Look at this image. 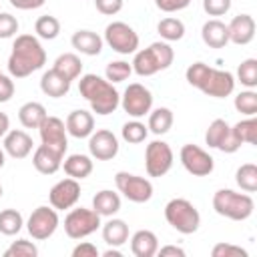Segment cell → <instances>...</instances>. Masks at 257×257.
<instances>
[{
    "mask_svg": "<svg viewBox=\"0 0 257 257\" xmlns=\"http://www.w3.org/2000/svg\"><path fill=\"white\" fill-rule=\"evenodd\" d=\"M0 76H2V72H0Z\"/></svg>",
    "mask_w": 257,
    "mask_h": 257,
    "instance_id": "cell-56",
    "label": "cell"
},
{
    "mask_svg": "<svg viewBox=\"0 0 257 257\" xmlns=\"http://www.w3.org/2000/svg\"><path fill=\"white\" fill-rule=\"evenodd\" d=\"M237 78L243 86L255 88L257 86V60L255 58H245L237 66Z\"/></svg>",
    "mask_w": 257,
    "mask_h": 257,
    "instance_id": "cell-38",
    "label": "cell"
},
{
    "mask_svg": "<svg viewBox=\"0 0 257 257\" xmlns=\"http://www.w3.org/2000/svg\"><path fill=\"white\" fill-rule=\"evenodd\" d=\"M165 219L175 231H179L183 235L195 233L201 225V213L197 211V207L191 201L181 199V197L171 199L165 205Z\"/></svg>",
    "mask_w": 257,
    "mask_h": 257,
    "instance_id": "cell-6",
    "label": "cell"
},
{
    "mask_svg": "<svg viewBox=\"0 0 257 257\" xmlns=\"http://www.w3.org/2000/svg\"><path fill=\"white\" fill-rule=\"evenodd\" d=\"M78 92L82 98L88 100L92 112L100 116L114 112L120 104L118 90L112 86V82H108L98 74H82L78 80Z\"/></svg>",
    "mask_w": 257,
    "mask_h": 257,
    "instance_id": "cell-3",
    "label": "cell"
},
{
    "mask_svg": "<svg viewBox=\"0 0 257 257\" xmlns=\"http://www.w3.org/2000/svg\"><path fill=\"white\" fill-rule=\"evenodd\" d=\"M211 255L213 257H247L249 253L239 247V245H231V243H217L213 249H211Z\"/></svg>",
    "mask_w": 257,
    "mask_h": 257,
    "instance_id": "cell-42",
    "label": "cell"
},
{
    "mask_svg": "<svg viewBox=\"0 0 257 257\" xmlns=\"http://www.w3.org/2000/svg\"><path fill=\"white\" fill-rule=\"evenodd\" d=\"M203 10L209 16H223L231 10V0H203Z\"/></svg>",
    "mask_w": 257,
    "mask_h": 257,
    "instance_id": "cell-44",
    "label": "cell"
},
{
    "mask_svg": "<svg viewBox=\"0 0 257 257\" xmlns=\"http://www.w3.org/2000/svg\"><path fill=\"white\" fill-rule=\"evenodd\" d=\"M22 225H24V219H22L20 211H16V209H4V211H0V233L2 235L12 237V235L20 233Z\"/></svg>",
    "mask_w": 257,
    "mask_h": 257,
    "instance_id": "cell-34",
    "label": "cell"
},
{
    "mask_svg": "<svg viewBox=\"0 0 257 257\" xmlns=\"http://www.w3.org/2000/svg\"><path fill=\"white\" fill-rule=\"evenodd\" d=\"M104 74H106L108 82H122L133 74V66L126 60H112L106 64Z\"/></svg>",
    "mask_w": 257,
    "mask_h": 257,
    "instance_id": "cell-40",
    "label": "cell"
},
{
    "mask_svg": "<svg viewBox=\"0 0 257 257\" xmlns=\"http://www.w3.org/2000/svg\"><path fill=\"white\" fill-rule=\"evenodd\" d=\"M46 64V52L40 40L32 34L16 36L8 58V72L14 78H26Z\"/></svg>",
    "mask_w": 257,
    "mask_h": 257,
    "instance_id": "cell-1",
    "label": "cell"
},
{
    "mask_svg": "<svg viewBox=\"0 0 257 257\" xmlns=\"http://www.w3.org/2000/svg\"><path fill=\"white\" fill-rule=\"evenodd\" d=\"M175 60V50L169 42H153L149 48L137 50L131 62L139 76H153L159 70H167Z\"/></svg>",
    "mask_w": 257,
    "mask_h": 257,
    "instance_id": "cell-4",
    "label": "cell"
},
{
    "mask_svg": "<svg viewBox=\"0 0 257 257\" xmlns=\"http://www.w3.org/2000/svg\"><path fill=\"white\" fill-rule=\"evenodd\" d=\"M120 106H122V110L128 116L141 118V116L151 112V108H153V94L141 82H133V84H128L124 88V92L120 96Z\"/></svg>",
    "mask_w": 257,
    "mask_h": 257,
    "instance_id": "cell-9",
    "label": "cell"
},
{
    "mask_svg": "<svg viewBox=\"0 0 257 257\" xmlns=\"http://www.w3.org/2000/svg\"><path fill=\"white\" fill-rule=\"evenodd\" d=\"M36 255H38V247L28 239H18L4 251V257H36Z\"/></svg>",
    "mask_w": 257,
    "mask_h": 257,
    "instance_id": "cell-41",
    "label": "cell"
},
{
    "mask_svg": "<svg viewBox=\"0 0 257 257\" xmlns=\"http://www.w3.org/2000/svg\"><path fill=\"white\" fill-rule=\"evenodd\" d=\"M38 133H40L42 145H46L48 149H52L64 157V153L68 149V139H66L68 133H66L64 120H60L58 116H46L42 120V124L38 126Z\"/></svg>",
    "mask_w": 257,
    "mask_h": 257,
    "instance_id": "cell-14",
    "label": "cell"
},
{
    "mask_svg": "<svg viewBox=\"0 0 257 257\" xmlns=\"http://www.w3.org/2000/svg\"><path fill=\"white\" fill-rule=\"evenodd\" d=\"M114 185L118 193H122V197H126L133 203H147L153 197V183L145 177L126 171H118L114 175Z\"/></svg>",
    "mask_w": 257,
    "mask_h": 257,
    "instance_id": "cell-8",
    "label": "cell"
},
{
    "mask_svg": "<svg viewBox=\"0 0 257 257\" xmlns=\"http://www.w3.org/2000/svg\"><path fill=\"white\" fill-rule=\"evenodd\" d=\"M56 72H60L66 80H76L78 76H80V72H82V62H80V58L76 56V54H72V52H64V54H60L56 60H54V66H52Z\"/></svg>",
    "mask_w": 257,
    "mask_h": 257,
    "instance_id": "cell-29",
    "label": "cell"
},
{
    "mask_svg": "<svg viewBox=\"0 0 257 257\" xmlns=\"http://www.w3.org/2000/svg\"><path fill=\"white\" fill-rule=\"evenodd\" d=\"M46 108L44 104L36 102V100H30V102H24L20 108H18V120L24 128H38L42 124V120L46 118Z\"/></svg>",
    "mask_w": 257,
    "mask_h": 257,
    "instance_id": "cell-26",
    "label": "cell"
},
{
    "mask_svg": "<svg viewBox=\"0 0 257 257\" xmlns=\"http://www.w3.org/2000/svg\"><path fill=\"white\" fill-rule=\"evenodd\" d=\"M239 149H241V143L237 141V137L233 135V131H229V135H227V137L223 139V143L219 145V151L231 155V153H237Z\"/></svg>",
    "mask_w": 257,
    "mask_h": 257,
    "instance_id": "cell-49",
    "label": "cell"
},
{
    "mask_svg": "<svg viewBox=\"0 0 257 257\" xmlns=\"http://www.w3.org/2000/svg\"><path fill=\"white\" fill-rule=\"evenodd\" d=\"M104 40L118 54H133L139 48V34L126 22H110L104 28Z\"/></svg>",
    "mask_w": 257,
    "mask_h": 257,
    "instance_id": "cell-12",
    "label": "cell"
},
{
    "mask_svg": "<svg viewBox=\"0 0 257 257\" xmlns=\"http://www.w3.org/2000/svg\"><path fill=\"white\" fill-rule=\"evenodd\" d=\"M173 149L165 141H153L145 149V169L149 177H165L173 167Z\"/></svg>",
    "mask_w": 257,
    "mask_h": 257,
    "instance_id": "cell-10",
    "label": "cell"
},
{
    "mask_svg": "<svg viewBox=\"0 0 257 257\" xmlns=\"http://www.w3.org/2000/svg\"><path fill=\"white\" fill-rule=\"evenodd\" d=\"M98 255H100V251L96 249V245H92L88 241H82L72 249V257H98Z\"/></svg>",
    "mask_w": 257,
    "mask_h": 257,
    "instance_id": "cell-47",
    "label": "cell"
},
{
    "mask_svg": "<svg viewBox=\"0 0 257 257\" xmlns=\"http://www.w3.org/2000/svg\"><path fill=\"white\" fill-rule=\"evenodd\" d=\"M100 227V215L94 209H70V213L64 217V233L70 239H84L92 235Z\"/></svg>",
    "mask_w": 257,
    "mask_h": 257,
    "instance_id": "cell-7",
    "label": "cell"
},
{
    "mask_svg": "<svg viewBox=\"0 0 257 257\" xmlns=\"http://www.w3.org/2000/svg\"><path fill=\"white\" fill-rule=\"evenodd\" d=\"M92 209L100 217H112L120 211V197L110 189H102L92 197Z\"/></svg>",
    "mask_w": 257,
    "mask_h": 257,
    "instance_id": "cell-25",
    "label": "cell"
},
{
    "mask_svg": "<svg viewBox=\"0 0 257 257\" xmlns=\"http://www.w3.org/2000/svg\"><path fill=\"white\" fill-rule=\"evenodd\" d=\"M18 32V20L16 16L8 12H0V38H12Z\"/></svg>",
    "mask_w": 257,
    "mask_h": 257,
    "instance_id": "cell-43",
    "label": "cell"
},
{
    "mask_svg": "<svg viewBox=\"0 0 257 257\" xmlns=\"http://www.w3.org/2000/svg\"><path fill=\"white\" fill-rule=\"evenodd\" d=\"M14 96V80L6 74L0 76V102H8Z\"/></svg>",
    "mask_w": 257,
    "mask_h": 257,
    "instance_id": "cell-48",
    "label": "cell"
},
{
    "mask_svg": "<svg viewBox=\"0 0 257 257\" xmlns=\"http://www.w3.org/2000/svg\"><path fill=\"white\" fill-rule=\"evenodd\" d=\"M58 213L54 207H46V205H40L32 211V215L28 217V223H26V229L30 233L32 239L36 241H44L48 237L54 235V231L58 229Z\"/></svg>",
    "mask_w": 257,
    "mask_h": 257,
    "instance_id": "cell-11",
    "label": "cell"
},
{
    "mask_svg": "<svg viewBox=\"0 0 257 257\" xmlns=\"http://www.w3.org/2000/svg\"><path fill=\"white\" fill-rule=\"evenodd\" d=\"M157 249H159V239L149 229H139L131 237V251L135 257H153L157 255Z\"/></svg>",
    "mask_w": 257,
    "mask_h": 257,
    "instance_id": "cell-22",
    "label": "cell"
},
{
    "mask_svg": "<svg viewBox=\"0 0 257 257\" xmlns=\"http://www.w3.org/2000/svg\"><path fill=\"white\" fill-rule=\"evenodd\" d=\"M46 0H10V4L18 10H36L44 4Z\"/></svg>",
    "mask_w": 257,
    "mask_h": 257,
    "instance_id": "cell-50",
    "label": "cell"
},
{
    "mask_svg": "<svg viewBox=\"0 0 257 257\" xmlns=\"http://www.w3.org/2000/svg\"><path fill=\"white\" fill-rule=\"evenodd\" d=\"M213 209L217 215L231 219V221H245L253 215L255 203L251 195L237 193L233 189H219L213 195Z\"/></svg>",
    "mask_w": 257,
    "mask_h": 257,
    "instance_id": "cell-5",
    "label": "cell"
},
{
    "mask_svg": "<svg viewBox=\"0 0 257 257\" xmlns=\"http://www.w3.org/2000/svg\"><path fill=\"white\" fill-rule=\"evenodd\" d=\"M122 4H124V0H94L96 10H98L100 14H104V16H114V14H118V12L122 10Z\"/></svg>",
    "mask_w": 257,
    "mask_h": 257,
    "instance_id": "cell-45",
    "label": "cell"
},
{
    "mask_svg": "<svg viewBox=\"0 0 257 257\" xmlns=\"http://www.w3.org/2000/svg\"><path fill=\"white\" fill-rule=\"evenodd\" d=\"M66 133L74 139H86L92 135L94 131V116L84 110V108H78V110H72L68 116H66Z\"/></svg>",
    "mask_w": 257,
    "mask_h": 257,
    "instance_id": "cell-18",
    "label": "cell"
},
{
    "mask_svg": "<svg viewBox=\"0 0 257 257\" xmlns=\"http://www.w3.org/2000/svg\"><path fill=\"white\" fill-rule=\"evenodd\" d=\"M88 151L96 161H110L118 155V139L106 128H100L96 133L92 131V135L88 137Z\"/></svg>",
    "mask_w": 257,
    "mask_h": 257,
    "instance_id": "cell-16",
    "label": "cell"
},
{
    "mask_svg": "<svg viewBox=\"0 0 257 257\" xmlns=\"http://www.w3.org/2000/svg\"><path fill=\"white\" fill-rule=\"evenodd\" d=\"M62 159H64V157L58 155L56 151L48 149L46 145H40V147L34 151V155H32V165H34V169H36L38 173H42V175H54V173L60 169Z\"/></svg>",
    "mask_w": 257,
    "mask_h": 257,
    "instance_id": "cell-21",
    "label": "cell"
},
{
    "mask_svg": "<svg viewBox=\"0 0 257 257\" xmlns=\"http://www.w3.org/2000/svg\"><path fill=\"white\" fill-rule=\"evenodd\" d=\"M233 135L237 137V141L241 145H255L257 143V118L255 116H249L245 120H239L237 124L231 126Z\"/></svg>",
    "mask_w": 257,
    "mask_h": 257,
    "instance_id": "cell-33",
    "label": "cell"
},
{
    "mask_svg": "<svg viewBox=\"0 0 257 257\" xmlns=\"http://www.w3.org/2000/svg\"><path fill=\"white\" fill-rule=\"evenodd\" d=\"M229 42L245 46L255 38V20L251 14H237L229 24Z\"/></svg>",
    "mask_w": 257,
    "mask_h": 257,
    "instance_id": "cell-17",
    "label": "cell"
},
{
    "mask_svg": "<svg viewBox=\"0 0 257 257\" xmlns=\"http://www.w3.org/2000/svg\"><path fill=\"white\" fill-rule=\"evenodd\" d=\"M0 197H2V185H0Z\"/></svg>",
    "mask_w": 257,
    "mask_h": 257,
    "instance_id": "cell-55",
    "label": "cell"
},
{
    "mask_svg": "<svg viewBox=\"0 0 257 257\" xmlns=\"http://www.w3.org/2000/svg\"><path fill=\"white\" fill-rule=\"evenodd\" d=\"M201 38L207 46L211 48H225L229 44V30L227 24L221 22L219 18H211L203 24L201 28Z\"/></svg>",
    "mask_w": 257,
    "mask_h": 257,
    "instance_id": "cell-20",
    "label": "cell"
},
{
    "mask_svg": "<svg viewBox=\"0 0 257 257\" xmlns=\"http://www.w3.org/2000/svg\"><path fill=\"white\" fill-rule=\"evenodd\" d=\"M80 199V185L76 179L68 177V179H62L58 181L50 193H48V201H50V207H54L56 211H64V209H72Z\"/></svg>",
    "mask_w": 257,
    "mask_h": 257,
    "instance_id": "cell-15",
    "label": "cell"
},
{
    "mask_svg": "<svg viewBox=\"0 0 257 257\" xmlns=\"http://www.w3.org/2000/svg\"><path fill=\"white\" fill-rule=\"evenodd\" d=\"M235 108L245 116H255L257 114V92L253 88L241 90L235 96Z\"/></svg>",
    "mask_w": 257,
    "mask_h": 257,
    "instance_id": "cell-39",
    "label": "cell"
},
{
    "mask_svg": "<svg viewBox=\"0 0 257 257\" xmlns=\"http://www.w3.org/2000/svg\"><path fill=\"white\" fill-rule=\"evenodd\" d=\"M40 90L46 94V96H52V98H60L64 94H68L70 90V80H66L60 72H56L54 68L46 70L40 78Z\"/></svg>",
    "mask_w": 257,
    "mask_h": 257,
    "instance_id": "cell-24",
    "label": "cell"
},
{
    "mask_svg": "<svg viewBox=\"0 0 257 257\" xmlns=\"http://www.w3.org/2000/svg\"><path fill=\"white\" fill-rule=\"evenodd\" d=\"M229 131H231V126L227 124L225 118H215V120L209 124L207 133H205V143H207L211 149H219V145H221L223 139L229 135Z\"/></svg>",
    "mask_w": 257,
    "mask_h": 257,
    "instance_id": "cell-36",
    "label": "cell"
},
{
    "mask_svg": "<svg viewBox=\"0 0 257 257\" xmlns=\"http://www.w3.org/2000/svg\"><path fill=\"white\" fill-rule=\"evenodd\" d=\"M157 32L161 34V38L165 42H175V40H181L185 36V24H183V20L169 16L157 24Z\"/></svg>",
    "mask_w": 257,
    "mask_h": 257,
    "instance_id": "cell-31",
    "label": "cell"
},
{
    "mask_svg": "<svg viewBox=\"0 0 257 257\" xmlns=\"http://www.w3.org/2000/svg\"><path fill=\"white\" fill-rule=\"evenodd\" d=\"M191 4V0H155V6L163 12H179L185 10Z\"/></svg>",
    "mask_w": 257,
    "mask_h": 257,
    "instance_id": "cell-46",
    "label": "cell"
},
{
    "mask_svg": "<svg viewBox=\"0 0 257 257\" xmlns=\"http://www.w3.org/2000/svg\"><path fill=\"white\" fill-rule=\"evenodd\" d=\"M60 167L68 177L82 181L92 173V159L88 155H68Z\"/></svg>",
    "mask_w": 257,
    "mask_h": 257,
    "instance_id": "cell-27",
    "label": "cell"
},
{
    "mask_svg": "<svg viewBox=\"0 0 257 257\" xmlns=\"http://www.w3.org/2000/svg\"><path fill=\"white\" fill-rule=\"evenodd\" d=\"M10 131V118L6 112H0V139Z\"/></svg>",
    "mask_w": 257,
    "mask_h": 257,
    "instance_id": "cell-52",
    "label": "cell"
},
{
    "mask_svg": "<svg viewBox=\"0 0 257 257\" xmlns=\"http://www.w3.org/2000/svg\"><path fill=\"white\" fill-rule=\"evenodd\" d=\"M120 135H122V139H124L126 143H131V145H139V143H143V141L147 139L149 128H147L141 120L135 118V120H128V122L122 124Z\"/></svg>",
    "mask_w": 257,
    "mask_h": 257,
    "instance_id": "cell-37",
    "label": "cell"
},
{
    "mask_svg": "<svg viewBox=\"0 0 257 257\" xmlns=\"http://www.w3.org/2000/svg\"><path fill=\"white\" fill-rule=\"evenodd\" d=\"M179 159H181L185 171L195 175V177H207L215 169V159L205 149H201L197 145H191V143L181 147Z\"/></svg>",
    "mask_w": 257,
    "mask_h": 257,
    "instance_id": "cell-13",
    "label": "cell"
},
{
    "mask_svg": "<svg viewBox=\"0 0 257 257\" xmlns=\"http://www.w3.org/2000/svg\"><path fill=\"white\" fill-rule=\"evenodd\" d=\"M185 76L191 86L213 98H225L235 90V76L229 70H219L205 62H193Z\"/></svg>",
    "mask_w": 257,
    "mask_h": 257,
    "instance_id": "cell-2",
    "label": "cell"
},
{
    "mask_svg": "<svg viewBox=\"0 0 257 257\" xmlns=\"http://www.w3.org/2000/svg\"><path fill=\"white\" fill-rule=\"evenodd\" d=\"M70 42H72V48H76L80 54H86V56H96L102 50V38L92 30H76Z\"/></svg>",
    "mask_w": 257,
    "mask_h": 257,
    "instance_id": "cell-23",
    "label": "cell"
},
{
    "mask_svg": "<svg viewBox=\"0 0 257 257\" xmlns=\"http://www.w3.org/2000/svg\"><path fill=\"white\" fill-rule=\"evenodd\" d=\"M173 126V110L167 106H159L155 110H151L149 114V124L147 128L153 135H167Z\"/></svg>",
    "mask_w": 257,
    "mask_h": 257,
    "instance_id": "cell-30",
    "label": "cell"
},
{
    "mask_svg": "<svg viewBox=\"0 0 257 257\" xmlns=\"http://www.w3.org/2000/svg\"><path fill=\"white\" fill-rule=\"evenodd\" d=\"M34 32H36L38 38L54 40L60 34V20L56 16H50V14L38 16L36 22H34Z\"/></svg>",
    "mask_w": 257,
    "mask_h": 257,
    "instance_id": "cell-32",
    "label": "cell"
},
{
    "mask_svg": "<svg viewBox=\"0 0 257 257\" xmlns=\"http://www.w3.org/2000/svg\"><path fill=\"white\" fill-rule=\"evenodd\" d=\"M102 239L108 247H120L128 241V225L122 219H110L102 225Z\"/></svg>",
    "mask_w": 257,
    "mask_h": 257,
    "instance_id": "cell-28",
    "label": "cell"
},
{
    "mask_svg": "<svg viewBox=\"0 0 257 257\" xmlns=\"http://www.w3.org/2000/svg\"><path fill=\"white\" fill-rule=\"evenodd\" d=\"M157 253L161 257H167V255H173V257H185V249L177 247V245H165V247H159Z\"/></svg>",
    "mask_w": 257,
    "mask_h": 257,
    "instance_id": "cell-51",
    "label": "cell"
},
{
    "mask_svg": "<svg viewBox=\"0 0 257 257\" xmlns=\"http://www.w3.org/2000/svg\"><path fill=\"white\" fill-rule=\"evenodd\" d=\"M4 163H6V153H4L2 149H0V169L4 167Z\"/></svg>",
    "mask_w": 257,
    "mask_h": 257,
    "instance_id": "cell-54",
    "label": "cell"
},
{
    "mask_svg": "<svg viewBox=\"0 0 257 257\" xmlns=\"http://www.w3.org/2000/svg\"><path fill=\"white\" fill-rule=\"evenodd\" d=\"M235 181L245 193H255L257 191V165L253 163L241 165L235 173Z\"/></svg>",
    "mask_w": 257,
    "mask_h": 257,
    "instance_id": "cell-35",
    "label": "cell"
},
{
    "mask_svg": "<svg viewBox=\"0 0 257 257\" xmlns=\"http://www.w3.org/2000/svg\"><path fill=\"white\" fill-rule=\"evenodd\" d=\"M32 137L24 131H8L4 135V153L12 159H26L32 153Z\"/></svg>",
    "mask_w": 257,
    "mask_h": 257,
    "instance_id": "cell-19",
    "label": "cell"
},
{
    "mask_svg": "<svg viewBox=\"0 0 257 257\" xmlns=\"http://www.w3.org/2000/svg\"><path fill=\"white\" fill-rule=\"evenodd\" d=\"M102 255H104V257H122V253H120L116 247H110V249H106Z\"/></svg>",
    "mask_w": 257,
    "mask_h": 257,
    "instance_id": "cell-53",
    "label": "cell"
}]
</instances>
